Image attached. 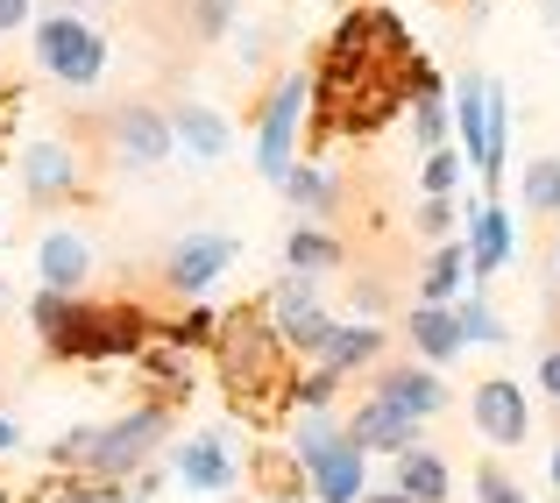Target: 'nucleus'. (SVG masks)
Wrapping results in <instances>:
<instances>
[{"instance_id": "f257e3e1", "label": "nucleus", "mask_w": 560, "mask_h": 503, "mask_svg": "<svg viewBox=\"0 0 560 503\" xmlns=\"http://www.w3.org/2000/svg\"><path fill=\"white\" fill-rule=\"evenodd\" d=\"M411 43H405V22L390 8H348L334 22L327 50H319V71H313V107H319V136H376L390 128L397 114L411 107Z\"/></svg>"}, {"instance_id": "f03ea898", "label": "nucleus", "mask_w": 560, "mask_h": 503, "mask_svg": "<svg viewBox=\"0 0 560 503\" xmlns=\"http://www.w3.org/2000/svg\"><path fill=\"white\" fill-rule=\"evenodd\" d=\"M213 369H220V397H228L234 419L277 425L284 411H299V369H291L284 334L262 319V305H242L234 319H220Z\"/></svg>"}, {"instance_id": "7ed1b4c3", "label": "nucleus", "mask_w": 560, "mask_h": 503, "mask_svg": "<svg viewBox=\"0 0 560 503\" xmlns=\"http://www.w3.org/2000/svg\"><path fill=\"white\" fill-rule=\"evenodd\" d=\"M164 440H171V405H164V397H150V405L121 411V419H107V425H71L65 440H50L43 461H50V468H85V476H107V482H128V476H142V468L164 454Z\"/></svg>"}, {"instance_id": "20e7f679", "label": "nucleus", "mask_w": 560, "mask_h": 503, "mask_svg": "<svg viewBox=\"0 0 560 503\" xmlns=\"http://www.w3.org/2000/svg\"><path fill=\"white\" fill-rule=\"evenodd\" d=\"M291 454L305 461V490L313 503H362L370 496V454L348 425H334L327 411H305L291 425Z\"/></svg>"}, {"instance_id": "39448f33", "label": "nucleus", "mask_w": 560, "mask_h": 503, "mask_svg": "<svg viewBox=\"0 0 560 503\" xmlns=\"http://www.w3.org/2000/svg\"><path fill=\"white\" fill-rule=\"evenodd\" d=\"M150 313L142 305H71V327L50 340V362H136L150 340Z\"/></svg>"}, {"instance_id": "423d86ee", "label": "nucleus", "mask_w": 560, "mask_h": 503, "mask_svg": "<svg viewBox=\"0 0 560 503\" xmlns=\"http://www.w3.org/2000/svg\"><path fill=\"white\" fill-rule=\"evenodd\" d=\"M93 136H100L107 171H156L171 150H178V136H171V114L156 107V100H114V107L93 121Z\"/></svg>"}, {"instance_id": "0eeeda50", "label": "nucleus", "mask_w": 560, "mask_h": 503, "mask_svg": "<svg viewBox=\"0 0 560 503\" xmlns=\"http://www.w3.org/2000/svg\"><path fill=\"white\" fill-rule=\"evenodd\" d=\"M36 65L50 71L57 85H71V93H85V85L107 79V36H100L85 14L71 8H50L36 22Z\"/></svg>"}, {"instance_id": "6e6552de", "label": "nucleus", "mask_w": 560, "mask_h": 503, "mask_svg": "<svg viewBox=\"0 0 560 503\" xmlns=\"http://www.w3.org/2000/svg\"><path fill=\"white\" fill-rule=\"evenodd\" d=\"M262 319H270V327L284 334V348L305 354V362H313V354L334 340V327H341V313L319 299V277H305V270H284V277H277L270 299H262Z\"/></svg>"}, {"instance_id": "1a4fd4ad", "label": "nucleus", "mask_w": 560, "mask_h": 503, "mask_svg": "<svg viewBox=\"0 0 560 503\" xmlns=\"http://www.w3.org/2000/svg\"><path fill=\"white\" fill-rule=\"evenodd\" d=\"M305 107H313V79H305V71H284V79L270 85V100H262V114H256V171L270 177V185L299 164V121H305Z\"/></svg>"}, {"instance_id": "9d476101", "label": "nucleus", "mask_w": 560, "mask_h": 503, "mask_svg": "<svg viewBox=\"0 0 560 503\" xmlns=\"http://www.w3.org/2000/svg\"><path fill=\"white\" fill-rule=\"evenodd\" d=\"M22 191L36 206H93V185L79 171V150L71 136H36L22 150Z\"/></svg>"}, {"instance_id": "9b49d317", "label": "nucleus", "mask_w": 560, "mask_h": 503, "mask_svg": "<svg viewBox=\"0 0 560 503\" xmlns=\"http://www.w3.org/2000/svg\"><path fill=\"white\" fill-rule=\"evenodd\" d=\"M234 256H242V242H234V234H220V227L185 234V242L164 248V262H156V284H164L171 299H199L206 284H220V270H228Z\"/></svg>"}, {"instance_id": "f8f14e48", "label": "nucleus", "mask_w": 560, "mask_h": 503, "mask_svg": "<svg viewBox=\"0 0 560 503\" xmlns=\"http://www.w3.org/2000/svg\"><path fill=\"white\" fill-rule=\"evenodd\" d=\"M468 419H476V433L490 440V447H525L533 440V405H525V390L511 376H482L476 390H468Z\"/></svg>"}, {"instance_id": "ddd939ff", "label": "nucleus", "mask_w": 560, "mask_h": 503, "mask_svg": "<svg viewBox=\"0 0 560 503\" xmlns=\"http://www.w3.org/2000/svg\"><path fill=\"white\" fill-rule=\"evenodd\" d=\"M242 454H234V440L220 433V425H206V433H191L178 440V454H171V476L185 482V490H199V496H220V490H234L242 482Z\"/></svg>"}, {"instance_id": "4468645a", "label": "nucleus", "mask_w": 560, "mask_h": 503, "mask_svg": "<svg viewBox=\"0 0 560 503\" xmlns=\"http://www.w3.org/2000/svg\"><path fill=\"white\" fill-rule=\"evenodd\" d=\"M370 390L376 397H390V405H405L411 419H440L447 411V376H440L433 362H383V369H370Z\"/></svg>"}, {"instance_id": "2eb2a0df", "label": "nucleus", "mask_w": 560, "mask_h": 503, "mask_svg": "<svg viewBox=\"0 0 560 503\" xmlns=\"http://www.w3.org/2000/svg\"><path fill=\"white\" fill-rule=\"evenodd\" d=\"M348 433L362 440V454H390V461H397L405 447H419V440H425V419H411L405 405H390V397L370 390L355 411H348Z\"/></svg>"}, {"instance_id": "dca6fc26", "label": "nucleus", "mask_w": 560, "mask_h": 503, "mask_svg": "<svg viewBox=\"0 0 560 503\" xmlns=\"http://www.w3.org/2000/svg\"><path fill=\"white\" fill-rule=\"evenodd\" d=\"M462 242H468V270H476V284H490V277L511 262V242H518V227H511L504 199H476V206H468Z\"/></svg>"}, {"instance_id": "f3484780", "label": "nucleus", "mask_w": 560, "mask_h": 503, "mask_svg": "<svg viewBox=\"0 0 560 503\" xmlns=\"http://www.w3.org/2000/svg\"><path fill=\"white\" fill-rule=\"evenodd\" d=\"M405 340H411V354L419 362H433V369H447V362H462V313L454 305H433V299H419L405 313Z\"/></svg>"}, {"instance_id": "a211bd4d", "label": "nucleus", "mask_w": 560, "mask_h": 503, "mask_svg": "<svg viewBox=\"0 0 560 503\" xmlns=\"http://www.w3.org/2000/svg\"><path fill=\"white\" fill-rule=\"evenodd\" d=\"M490 93L497 85L482 79V71H462V79H454V150L468 156V164L482 171V156H490Z\"/></svg>"}, {"instance_id": "6ab92c4d", "label": "nucleus", "mask_w": 560, "mask_h": 503, "mask_svg": "<svg viewBox=\"0 0 560 503\" xmlns=\"http://www.w3.org/2000/svg\"><path fill=\"white\" fill-rule=\"evenodd\" d=\"M171 136H178V150H191L199 164H220L228 156V114H213L206 100H171Z\"/></svg>"}, {"instance_id": "aec40b11", "label": "nucleus", "mask_w": 560, "mask_h": 503, "mask_svg": "<svg viewBox=\"0 0 560 503\" xmlns=\"http://www.w3.org/2000/svg\"><path fill=\"white\" fill-rule=\"evenodd\" d=\"M277 191H284V206H291L299 220H319V227H327L334 206H341V177H327L313 156H299V164L277 177Z\"/></svg>"}, {"instance_id": "412c9836", "label": "nucleus", "mask_w": 560, "mask_h": 503, "mask_svg": "<svg viewBox=\"0 0 560 503\" xmlns=\"http://www.w3.org/2000/svg\"><path fill=\"white\" fill-rule=\"evenodd\" d=\"M390 482H397L411 503H447L454 468H447V454H440V447H425V440H419V447H405V454L390 461Z\"/></svg>"}, {"instance_id": "4be33fe9", "label": "nucleus", "mask_w": 560, "mask_h": 503, "mask_svg": "<svg viewBox=\"0 0 560 503\" xmlns=\"http://www.w3.org/2000/svg\"><path fill=\"white\" fill-rule=\"evenodd\" d=\"M36 277L50 291H85V277H93V242H85V234H43L36 242Z\"/></svg>"}, {"instance_id": "5701e85b", "label": "nucleus", "mask_w": 560, "mask_h": 503, "mask_svg": "<svg viewBox=\"0 0 560 503\" xmlns=\"http://www.w3.org/2000/svg\"><path fill=\"white\" fill-rule=\"evenodd\" d=\"M468 284H476V270H468V242H462V234L433 242V256H425V270H419V299H433V305H454Z\"/></svg>"}, {"instance_id": "b1692460", "label": "nucleus", "mask_w": 560, "mask_h": 503, "mask_svg": "<svg viewBox=\"0 0 560 503\" xmlns=\"http://www.w3.org/2000/svg\"><path fill=\"white\" fill-rule=\"evenodd\" d=\"M248 482L262 490V503H299V496H313V490H305V461L291 447H256V454H248Z\"/></svg>"}, {"instance_id": "393cba45", "label": "nucleus", "mask_w": 560, "mask_h": 503, "mask_svg": "<svg viewBox=\"0 0 560 503\" xmlns=\"http://www.w3.org/2000/svg\"><path fill=\"white\" fill-rule=\"evenodd\" d=\"M348 262V242L334 227H319V220H299L291 227V242H284V270H305V277H327V270H341Z\"/></svg>"}, {"instance_id": "a878e982", "label": "nucleus", "mask_w": 560, "mask_h": 503, "mask_svg": "<svg viewBox=\"0 0 560 503\" xmlns=\"http://www.w3.org/2000/svg\"><path fill=\"white\" fill-rule=\"evenodd\" d=\"M376 354H383V334L376 327H334V340L313 354V362H327V369H341V376H362V369H376Z\"/></svg>"}, {"instance_id": "bb28decb", "label": "nucleus", "mask_w": 560, "mask_h": 503, "mask_svg": "<svg viewBox=\"0 0 560 503\" xmlns=\"http://www.w3.org/2000/svg\"><path fill=\"white\" fill-rule=\"evenodd\" d=\"M518 199H525V213H533L539 227H553L560 220V156H533V164H525Z\"/></svg>"}, {"instance_id": "cd10ccee", "label": "nucleus", "mask_w": 560, "mask_h": 503, "mask_svg": "<svg viewBox=\"0 0 560 503\" xmlns=\"http://www.w3.org/2000/svg\"><path fill=\"white\" fill-rule=\"evenodd\" d=\"M136 369H142V376H150L164 397H178V390H185V369H191V348H178L171 334H164V340L150 334V340H142V354H136Z\"/></svg>"}, {"instance_id": "c85d7f7f", "label": "nucleus", "mask_w": 560, "mask_h": 503, "mask_svg": "<svg viewBox=\"0 0 560 503\" xmlns=\"http://www.w3.org/2000/svg\"><path fill=\"white\" fill-rule=\"evenodd\" d=\"M454 313H462V340H468V348H504V319H497V305L482 299V291H462Z\"/></svg>"}, {"instance_id": "c756f323", "label": "nucleus", "mask_w": 560, "mask_h": 503, "mask_svg": "<svg viewBox=\"0 0 560 503\" xmlns=\"http://www.w3.org/2000/svg\"><path fill=\"white\" fill-rule=\"evenodd\" d=\"M341 369H327V362H313V369H299V411H327L334 397H341Z\"/></svg>"}, {"instance_id": "7c9ffc66", "label": "nucleus", "mask_w": 560, "mask_h": 503, "mask_svg": "<svg viewBox=\"0 0 560 503\" xmlns=\"http://www.w3.org/2000/svg\"><path fill=\"white\" fill-rule=\"evenodd\" d=\"M411 227H419L425 242H447V234L462 227V206H454V199H440V191H425V199H419V213H411Z\"/></svg>"}, {"instance_id": "2f4dec72", "label": "nucleus", "mask_w": 560, "mask_h": 503, "mask_svg": "<svg viewBox=\"0 0 560 503\" xmlns=\"http://www.w3.org/2000/svg\"><path fill=\"white\" fill-rule=\"evenodd\" d=\"M476 503H533V496L518 490V476H511L504 461H482L476 468Z\"/></svg>"}, {"instance_id": "473e14b6", "label": "nucleus", "mask_w": 560, "mask_h": 503, "mask_svg": "<svg viewBox=\"0 0 560 503\" xmlns=\"http://www.w3.org/2000/svg\"><path fill=\"white\" fill-rule=\"evenodd\" d=\"M462 171H468V156L454 150H425V191H440V199H454V185H462Z\"/></svg>"}, {"instance_id": "72a5a7b5", "label": "nucleus", "mask_w": 560, "mask_h": 503, "mask_svg": "<svg viewBox=\"0 0 560 503\" xmlns=\"http://www.w3.org/2000/svg\"><path fill=\"white\" fill-rule=\"evenodd\" d=\"M213 334H220V313H206V305H185V313L171 319V340H178V348H213Z\"/></svg>"}, {"instance_id": "f704fd0d", "label": "nucleus", "mask_w": 560, "mask_h": 503, "mask_svg": "<svg viewBox=\"0 0 560 503\" xmlns=\"http://www.w3.org/2000/svg\"><path fill=\"white\" fill-rule=\"evenodd\" d=\"M234 28V0H191V36L199 43H228Z\"/></svg>"}, {"instance_id": "c9c22d12", "label": "nucleus", "mask_w": 560, "mask_h": 503, "mask_svg": "<svg viewBox=\"0 0 560 503\" xmlns=\"http://www.w3.org/2000/svg\"><path fill=\"white\" fill-rule=\"evenodd\" d=\"M533 383H539V397L560 411V327H553V340L539 348V369H533Z\"/></svg>"}, {"instance_id": "e433bc0d", "label": "nucleus", "mask_w": 560, "mask_h": 503, "mask_svg": "<svg viewBox=\"0 0 560 503\" xmlns=\"http://www.w3.org/2000/svg\"><path fill=\"white\" fill-rule=\"evenodd\" d=\"M28 14H36V0H0V36H8V28H28Z\"/></svg>"}, {"instance_id": "4c0bfd02", "label": "nucleus", "mask_w": 560, "mask_h": 503, "mask_svg": "<svg viewBox=\"0 0 560 503\" xmlns=\"http://www.w3.org/2000/svg\"><path fill=\"white\" fill-rule=\"evenodd\" d=\"M383 305H390V299H383V284H376V277H362V284H355V313H383Z\"/></svg>"}, {"instance_id": "58836bf2", "label": "nucleus", "mask_w": 560, "mask_h": 503, "mask_svg": "<svg viewBox=\"0 0 560 503\" xmlns=\"http://www.w3.org/2000/svg\"><path fill=\"white\" fill-rule=\"evenodd\" d=\"M14 447H22V425H14L8 411H0V454H14Z\"/></svg>"}, {"instance_id": "ea45409f", "label": "nucleus", "mask_w": 560, "mask_h": 503, "mask_svg": "<svg viewBox=\"0 0 560 503\" xmlns=\"http://www.w3.org/2000/svg\"><path fill=\"white\" fill-rule=\"evenodd\" d=\"M362 503H411V496L397 490V482H383V490H370V496H362Z\"/></svg>"}, {"instance_id": "a19ab883", "label": "nucleus", "mask_w": 560, "mask_h": 503, "mask_svg": "<svg viewBox=\"0 0 560 503\" xmlns=\"http://www.w3.org/2000/svg\"><path fill=\"white\" fill-rule=\"evenodd\" d=\"M547 482H553V496H560V433H553V447H547Z\"/></svg>"}, {"instance_id": "79ce46f5", "label": "nucleus", "mask_w": 560, "mask_h": 503, "mask_svg": "<svg viewBox=\"0 0 560 503\" xmlns=\"http://www.w3.org/2000/svg\"><path fill=\"white\" fill-rule=\"evenodd\" d=\"M553 291H560V242H553Z\"/></svg>"}, {"instance_id": "37998d69", "label": "nucleus", "mask_w": 560, "mask_h": 503, "mask_svg": "<svg viewBox=\"0 0 560 503\" xmlns=\"http://www.w3.org/2000/svg\"><path fill=\"white\" fill-rule=\"evenodd\" d=\"M0 142H8V128H0ZM0 164H8V150H0Z\"/></svg>"}, {"instance_id": "c03bdc74", "label": "nucleus", "mask_w": 560, "mask_h": 503, "mask_svg": "<svg viewBox=\"0 0 560 503\" xmlns=\"http://www.w3.org/2000/svg\"><path fill=\"white\" fill-rule=\"evenodd\" d=\"M0 503H8V482H0Z\"/></svg>"}, {"instance_id": "a18cd8bd", "label": "nucleus", "mask_w": 560, "mask_h": 503, "mask_svg": "<svg viewBox=\"0 0 560 503\" xmlns=\"http://www.w3.org/2000/svg\"><path fill=\"white\" fill-rule=\"evenodd\" d=\"M0 305H8V291H0Z\"/></svg>"}, {"instance_id": "49530a36", "label": "nucleus", "mask_w": 560, "mask_h": 503, "mask_svg": "<svg viewBox=\"0 0 560 503\" xmlns=\"http://www.w3.org/2000/svg\"><path fill=\"white\" fill-rule=\"evenodd\" d=\"M65 8H71V0H65Z\"/></svg>"}]
</instances>
